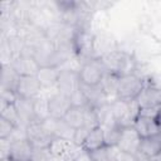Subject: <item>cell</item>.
Listing matches in <instances>:
<instances>
[{
  "mask_svg": "<svg viewBox=\"0 0 161 161\" xmlns=\"http://www.w3.org/2000/svg\"><path fill=\"white\" fill-rule=\"evenodd\" d=\"M98 59H99L106 73H111V74H114L118 77L133 73V70H132V69H135L133 60L126 52L114 49V50H111L107 54L102 55Z\"/></svg>",
  "mask_w": 161,
  "mask_h": 161,
  "instance_id": "1",
  "label": "cell"
},
{
  "mask_svg": "<svg viewBox=\"0 0 161 161\" xmlns=\"http://www.w3.org/2000/svg\"><path fill=\"white\" fill-rule=\"evenodd\" d=\"M146 86V80L137 74H126L119 77L117 84V98L123 101H133L138 97Z\"/></svg>",
  "mask_w": 161,
  "mask_h": 161,
  "instance_id": "2",
  "label": "cell"
},
{
  "mask_svg": "<svg viewBox=\"0 0 161 161\" xmlns=\"http://www.w3.org/2000/svg\"><path fill=\"white\" fill-rule=\"evenodd\" d=\"M79 73V79H80V84L84 86H96L99 84L103 75H104V69L99 62V59L97 58H92L86 60L82 67L78 69Z\"/></svg>",
  "mask_w": 161,
  "mask_h": 161,
  "instance_id": "3",
  "label": "cell"
},
{
  "mask_svg": "<svg viewBox=\"0 0 161 161\" xmlns=\"http://www.w3.org/2000/svg\"><path fill=\"white\" fill-rule=\"evenodd\" d=\"M78 146L73 142V140L54 137L48 146V150L55 161H68L74 157Z\"/></svg>",
  "mask_w": 161,
  "mask_h": 161,
  "instance_id": "4",
  "label": "cell"
},
{
  "mask_svg": "<svg viewBox=\"0 0 161 161\" xmlns=\"http://www.w3.org/2000/svg\"><path fill=\"white\" fill-rule=\"evenodd\" d=\"M26 138L34 145V147L47 148L54 137L45 128L43 122L35 121V122L26 126Z\"/></svg>",
  "mask_w": 161,
  "mask_h": 161,
  "instance_id": "5",
  "label": "cell"
},
{
  "mask_svg": "<svg viewBox=\"0 0 161 161\" xmlns=\"http://www.w3.org/2000/svg\"><path fill=\"white\" fill-rule=\"evenodd\" d=\"M58 92L70 97L75 91L80 88V79L78 70L74 69H60L58 82H57Z\"/></svg>",
  "mask_w": 161,
  "mask_h": 161,
  "instance_id": "6",
  "label": "cell"
},
{
  "mask_svg": "<svg viewBox=\"0 0 161 161\" xmlns=\"http://www.w3.org/2000/svg\"><path fill=\"white\" fill-rule=\"evenodd\" d=\"M10 65L14 68V70L20 75V77H25V75H36L40 67L36 63V60L33 58V55L25 49L24 53L16 55Z\"/></svg>",
  "mask_w": 161,
  "mask_h": 161,
  "instance_id": "7",
  "label": "cell"
},
{
  "mask_svg": "<svg viewBox=\"0 0 161 161\" xmlns=\"http://www.w3.org/2000/svg\"><path fill=\"white\" fill-rule=\"evenodd\" d=\"M141 140H142L141 136L137 133V131L133 128V126L125 127V128H122V133H121V137H119V141L117 145V150L135 155L140 148Z\"/></svg>",
  "mask_w": 161,
  "mask_h": 161,
  "instance_id": "8",
  "label": "cell"
},
{
  "mask_svg": "<svg viewBox=\"0 0 161 161\" xmlns=\"http://www.w3.org/2000/svg\"><path fill=\"white\" fill-rule=\"evenodd\" d=\"M42 84L39 83L36 75H25L20 77L16 87V94L20 98H26V99H34L39 97Z\"/></svg>",
  "mask_w": 161,
  "mask_h": 161,
  "instance_id": "9",
  "label": "cell"
},
{
  "mask_svg": "<svg viewBox=\"0 0 161 161\" xmlns=\"http://www.w3.org/2000/svg\"><path fill=\"white\" fill-rule=\"evenodd\" d=\"M48 106H49V114L53 118L63 119L68 111L72 108L70 98L62 93H54L48 98Z\"/></svg>",
  "mask_w": 161,
  "mask_h": 161,
  "instance_id": "10",
  "label": "cell"
},
{
  "mask_svg": "<svg viewBox=\"0 0 161 161\" xmlns=\"http://www.w3.org/2000/svg\"><path fill=\"white\" fill-rule=\"evenodd\" d=\"M34 148V145L28 138L11 141L9 161H31Z\"/></svg>",
  "mask_w": 161,
  "mask_h": 161,
  "instance_id": "11",
  "label": "cell"
},
{
  "mask_svg": "<svg viewBox=\"0 0 161 161\" xmlns=\"http://www.w3.org/2000/svg\"><path fill=\"white\" fill-rule=\"evenodd\" d=\"M133 128L137 131V133L141 136V138L161 135V125L157 119L140 116V114L133 123Z\"/></svg>",
  "mask_w": 161,
  "mask_h": 161,
  "instance_id": "12",
  "label": "cell"
},
{
  "mask_svg": "<svg viewBox=\"0 0 161 161\" xmlns=\"http://www.w3.org/2000/svg\"><path fill=\"white\" fill-rule=\"evenodd\" d=\"M43 123H44L45 128L53 135V137H63V138L73 140L75 130L72 128L64 119H58V118L49 117Z\"/></svg>",
  "mask_w": 161,
  "mask_h": 161,
  "instance_id": "13",
  "label": "cell"
},
{
  "mask_svg": "<svg viewBox=\"0 0 161 161\" xmlns=\"http://www.w3.org/2000/svg\"><path fill=\"white\" fill-rule=\"evenodd\" d=\"M80 89L82 92L84 93L87 101H88V104L92 106L93 108H98L107 102L108 97L104 92V89L102 88L101 83L99 84H96V86H84V84H80Z\"/></svg>",
  "mask_w": 161,
  "mask_h": 161,
  "instance_id": "14",
  "label": "cell"
},
{
  "mask_svg": "<svg viewBox=\"0 0 161 161\" xmlns=\"http://www.w3.org/2000/svg\"><path fill=\"white\" fill-rule=\"evenodd\" d=\"M74 48L75 53L83 57H91L93 54V45H94V38L86 30H77L74 36Z\"/></svg>",
  "mask_w": 161,
  "mask_h": 161,
  "instance_id": "15",
  "label": "cell"
},
{
  "mask_svg": "<svg viewBox=\"0 0 161 161\" xmlns=\"http://www.w3.org/2000/svg\"><path fill=\"white\" fill-rule=\"evenodd\" d=\"M136 102H137L140 109L161 106V91L146 84L145 88L142 89V92L136 98Z\"/></svg>",
  "mask_w": 161,
  "mask_h": 161,
  "instance_id": "16",
  "label": "cell"
},
{
  "mask_svg": "<svg viewBox=\"0 0 161 161\" xmlns=\"http://www.w3.org/2000/svg\"><path fill=\"white\" fill-rule=\"evenodd\" d=\"M16 107V111L19 113L20 123L23 126H28L33 122H35V113H34V104L33 99H26V98H18L16 102L14 103Z\"/></svg>",
  "mask_w": 161,
  "mask_h": 161,
  "instance_id": "17",
  "label": "cell"
},
{
  "mask_svg": "<svg viewBox=\"0 0 161 161\" xmlns=\"http://www.w3.org/2000/svg\"><path fill=\"white\" fill-rule=\"evenodd\" d=\"M138 151L150 160H153L161 152V135L142 138Z\"/></svg>",
  "mask_w": 161,
  "mask_h": 161,
  "instance_id": "18",
  "label": "cell"
},
{
  "mask_svg": "<svg viewBox=\"0 0 161 161\" xmlns=\"http://www.w3.org/2000/svg\"><path fill=\"white\" fill-rule=\"evenodd\" d=\"M104 145H106V141H104L103 130H102L101 126H97V127H94V128L89 132V135L87 136V138H86V141L83 142V145H82L80 148H83V150H86V151H88V152H92V151H94V150L101 148V147L104 146Z\"/></svg>",
  "mask_w": 161,
  "mask_h": 161,
  "instance_id": "19",
  "label": "cell"
},
{
  "mask_svg": "<svg viewBox=\"0 0 161 161\" xmlns=\"http://www.w3.org/2000/svg\"><path fill=\"white\" fill-rule=\"evenodd\" d=\"M63 119L74 130L82 127L83 125H86V121H87V106L86 107L72 106V108L68 111V113Z\"/></svg>",
  "mask_w": 161,
  "mask_h": 161,
  "instance_id": "20",
  "label": "cell"
},
{
  "mask_svg": "<svg viewBox=\"0 0 161 161\" xmlns=\"http://www.w3.org/2000/svg\"><path fill=\"white\" fill-rule=\"evenodd\" d=\"M59 73H60L59 67H42L36 74V78L42 84V87L48 88L57 86Z\"/></svg>",
  "mask_w": 161,
  "mask_h": 161,
  "instance_id": "21",
  "label": "cell"
},
{
  "mask_svg": "<svg viewBox=\"0 0 161 161\" xmlns=\"http://www.w3.org/2000/svg\"><path fill=\"white\" fill-rule=\"evenodd\" d=\"M20 75L14 70L10 64H3L1 67V89L16 91Z\"/></svg>",
  "mask_w": 161,
  "mask_h": 161,
  "instance_id": "22",
  "label": "cell"
},
{
  "mask_svg": "<svg viewBox=\"0 0 161 161\" xmlns=\"http://www.w3.org/2000/svg\"><path fill=\"white\" fill-rule=\"evenodd\" d=\"M101 127L103 130L106 145L117 147L121 133H122V127L117 122H113V123H109V125H106V126H101Z\"/></svg>",
  "mask_w": 161,
  "mask_h": 161,
  "instance_id": "23",
  "label": "cell"
},
{
  "mask_svg": "<svg viewBox=\"0 0 161 161\" xmlns=\"http://www.w3.org/2000/svg\"><path fill=\"white\" fill-rule=\"evenodd\" d=\"M117 153H118L117 147L104 145L101 148L92 151L91 156L93 161H117Z\"/></svg>",
  "mask_w": 161,
  "mask_h": 161,
  "instance_id": "24",
  "label": "cell"
},
{
  "mask_svg": "<svg viewBox=\"0 0 161 161\" xmlns=\"http://www.w3.org/2000/svg\"><path fill=\"white\" fill-rule=\"evenodd\" d=\"M34 104V113H35V119L38 122H44L50 117L49 114V106H48V98L44 97H36L33 99Z\"/></svg>",
  "mask_w": 161,
  "mask_h": 161,
  "instance_id": "25",
  "label": "cell"
},
{
  "mask_svg": "<svg viewBox=\"0 0 161 161\" xmlns=\"http://www.w3.org/2000/svg\"><path fill=\"white\" fill-rule=\"evenodd\" d=\"M118 79H119L118 75H114V74H111V73H104V75H103V78L101 80V86L104 89L107 97L113 96L114 99L117 98V84H118Z\"/></svg>",
  "mask_w": 161,
  "mask_h": 161,
  "instance_id": "26",
  "label": "cell"
},
{
  "mask_svg": "<svg viewBox=\"0 0 161 161\" xmlns=\"http://www.w3.org/2000/svg\"><path fill=\"white\" fill-rule=\"evenodd\" d=\"M0 117L14 123L15 126H23L20 123L19 113L16 111L15 104H9V103H1V109H0Z\"/></svg>",
  "mask_w": 161,
  "mask_h": 161,
  "instance_id": "27",
  "label": "cell"
},
{
  "mask_svg": "<svg viewBox=\"0 0 161 161\" xmlns=\"http://www.w3.org/2000/svg\"><path fill=\"white\" fill-rule=\"evenodd\" d=\"M93 128H94V127H93V126H91V125H83L82 127L77 128V130L74 131L73 142H74V143H75L78 147H82L83 142L86 141L87 136L89 135V132H91Z\"/></svg>",
  "mask_w": 161,
  "mask_h": 161,
  "instance_id": "28",
  "label": "cell"
},
{
  "mask_svg": "<svg viewBox=\"0 0 161 161\" xmlns=\"http://www.w3.org/2000/svg\"><path fill=\"white\" fill-rule=\"evenodd\" d=\"M16 126L0 117V138H10L14 133Z\"/></svg>",
  "mask_w": 161,
  "mask_h": 161,
  "instance_id": "29",
  "label": "cell"
},
{
  "mask_svg": "<svg viewBox=\"0 0 161 161\" xmlns=\"http://www.w3.org/2000/svg\"><path fill=\"white\" fill-rule=\"evenodd\" d=\"M70 102H72V106L74 107H86L88 106V101L84 96V93L82 92V89L79 88L78 91H75L70 97Z\"/></svg>",
  "mask_w": 161,
  "mask_h": 161,
  "instance_id": "30",
  "label": "cell"
},
{
  "mask_svg": "<svg viewBox=\"0 0 161 161\" xmlns=\"http://www.w3.org/2000/svg\"><path fill=\"white\" fill-rule=\"evenodd\" d=\"M31 161H55V160L50 155L48 147L47 148H36L35 147Z\"/></svg>",
  "mask_w": 161,
  "mask_h": 161,
  "instance_id": "31",
  "label": "cell"
},
{
  "mask_svg": "<svg viewBox=\"0 0 161 161\" xmlns=\"http://www.w3.org/2000/svg\"><path fill=\"white\" fill-rule=\"evenodd\" d=\"M10 147H11V140L10 138H0V156H1V160H9Z\"/></svg>",
  "mask_w": 161,
  "mask_h": 161,
  "instance_id": "32",
  "label": "cell"
},
{
  "mask_svg": "<svg viewBox=\"0 0 161 161\" xmlns=\"http://www.w3.org/2000/svg\"><path fill=\"white\" fill-rule=\"evenodd\" d=\"M18 94L15 91H10V89H1V103H9V104H14L18 99Z\"/></svg>",
  "mask_w": 161,
  "mask_h": 161,
  "instance_id": "33",
  "label": "cell"
},
{
  "mask_svg": "<svg viewBox=\"0 0 161 161\" xmlns=\"http://www.w3.org/2000/svg\"><path fill=\"white\" fill-rule=\"evenodd\" d=\"M72 161H93L92 160V156H91V152L80 148V151H78L74 157L72 158Z\"/></svg>",
  "mask_w": 161,
  "mask_h": 161,
  "instance_id": "34",
  "label": "cell"
},
{
  "mask_svg": "<svg viewBox=\"0 0 161 161\" xmlns=\"http://www.w3.org/2000/svg\"><path fill=\"white\" fill-rule=\"evenodd\" d=\"M117 161H136V158H135V155L118 151V153H117Z\"/></svg>",
  "mask_w": 161,
  "mask_h": 161,
  "instance_id": "35",
  "label": "cell"
},
{
  "mask_svg": "<svg viewBox=\"0 0 161 161\" xmlns=\"http://www.w3.org/2000/svg\"><path fill=\"white\" fill-rule=\"evenodd\" d=\"M153 161H161V152H160V153L153 158Z\"/></svg>",
  "mask_w": 161,
  "mask_h": 161,
  "instance_id": "36",
  "label": "cell"
},
{
  "mask_svg": "<svg viewBox=\"0 0 161 161\" xmlns=\"http://www.w3.org/2000/svg\"><path fill=\"white\" fill-rule=\"evenodd\" d=\"M68 161H72V160H68Z\"/></svg>",
  "mask_w": 161,
  "mask_h": 161,
  "instance_id": "37",
  "label": "cell"
},
{
  "mask_svg": "<svg viewBox=\"0 0 161 161\" xmlns=\"http://www.w3.org/2000/svg\"><path fill=\"white\" fill-rule=\"evenodd\" d=\"M151 161H153V160H151Z\"/></svg>",
  "mask_w": 161,
  "mask_h": 161,
  "instance_id": "38",
  "label": "cell"
}]
</instances>
